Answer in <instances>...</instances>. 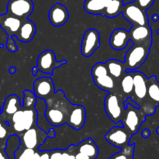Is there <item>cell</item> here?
<instances>
[{
	"mask_svg": "<svg viewBox=\"0 0 159 159\" xmlns=\"http://www.w3.org/2000/svg\"><path fill=\"white\" fill-rule=\"evenodd\" d=\"M9 73H10V74H15L16 72V67H14V66H12V67H10V68H9Z\"/></svg>",
	"mask_w": 159,
	"mask_h": 159,
	"instance_id": "obj_43",
	"label": "cell"
},
{
	"mask_svg": "<svg viewBox=\"0 0 159 159\" xmlns=\"http://www.w3.org/2000/svg\"><path fill=\"white\" fill-rule=\"evenodd\" d=\"M47 138H48V134L40 129L37 124L23 132L22 142L26 148L36 149L38 148L39 146L44 142Z\"/></svg>",
	"mask_w": 159,
	"mask_h": 159,
	"instance_id": "obj_9",
	"label": "cell"
},
{
	"mask_svg": "<svg viewBox=\"0 0 159 159\" xmlns=\"http://www.w3.org/2000/svg\"><path fill=\"white\" fill-rule=\"evenodd\" d=\"M132 134L125 127H113L105 135V138L110 144L116 148L127 145L131 138Z\"/></svg>",
	"mask_w": 159,
	"mask_h": 159,
	"instance_id": "obj_11",
	"label": "cell"
},
{
	"mask_svg": "<svg viewBox=\"0 0 159 159\" xmlns=\"http://www.w3.org/2000/svg\"><path fill=\"white\" fill-rule=\"evenodd\" d=\"M40 159H50V152L48 151H44L40 154Z\"/></svg>",
	"mask_w": 159,
	"mask_h": 159,
	"instance_id": "obj_37",
	"label": "cell"
},
{
	"mask_svg": "<svg viewBox=\"0 0 159 159\" xmlns=\"http://www.w3.org/2000/svg\"><path fill=\"white\" fill-rule=\"evenodd\" d=\"M12 129L18 133H23L37 124V112L35 108L21 109L11 117Z\"/></svg>",
	"mask_w": 159,
	"mask_h": 159,
	"instance_id": "obj_3",
	"label": "cell"
},
{
	"mask_svg": "<svg viewBox=\"0 0 159 159\" xmlns=\"http://www.w3.org/2000/svg\"><path fill=\"white\" fill-rule=\"evenodd\" d=\"M124 6V5L123 0H110L104 10L102 16L108 17V18H115L120 14L122 13Z\"/></svg>",
	"mask_w": 159,
	"mask_h": 159,
	"instance_id": "obj_25",
	"label": "cell"
},
{
	"mask_svg": "<svg viewBox=\"0 0 159 159\" xmlns=\"http://www.w3.org/2000/svg\"><path fill=\"white\" fill-rule=\"evenodd\" d=\"M100 47V34L96 29H89L82 38L81 52L84 57H91Z\"/></svg>",
	"mask_w": 159,
	"mask_h": 159,
	"instance_id": "obj_8",
	"label": "cell"
},
{
	"mask_svg": "<svg viewBox=\"0 0 159 159\" xmlns=\"http://www.w3.org/2000/svg\"><path fill=\"white\" fill-rule=\"evenodd\" d=\"M23 20L7 13L0 15V26L6 33L8 37L16 36Z\"/></svg>",
	"mask_w": 159,
	"mask_h": 159,
	"instance_id": "obj_16",
	"label": "cell"
},
{
	"mask_svg": "<svg viewBox=\"0 0 159 159\" xmlns=\"http://www.w3.org/2000/svg\"><path fill=\"white\" fill-rule=\"evenodd\" d=\"M34 93L37 98L44 100L54 96L55 90L52 79L51 77H43L34 81Z\"/></svg>",
	"mask_w": 159,
	"mask_h": 159,
	"instance_id": "obj_13",
	"label": "cell"
},
{
	"mask_svg": "<svg viewBox=\"0 0 159 159\" xmlns=\"http://www.w3.org/2000/svg\"><path fill=\"white\" fill-rule=\"evenodd\" d=\"M86 120V112L85 107L81 105H73L67 119L68 126L76 130H79L85 125Z\"/></svg>",
	"mask_w": 159,
	"mask_h": 159,
	"instance_id": "obj_15",
	"label": "cell"
},
{
	"mask_svg": "<svg viewBox=\"0 0 159 159\" xmlns=\"http://www.w3.org/2000/svg\"><path fill=\"white\" fill-rule=\"evenodd\" d=\"M77 147V151L88 155L90 158L95 159L99 155V149L93 138H88L79 143Z\"/></svg>",
	"mask_w": 159,
	"mask_h": 159,
	"instance_id": "obj_22",
	"label": "cell"
},
{
	"mask_svg": "<svg viewBox=\"0 0 159 159\" xmlns=\"http://www.w3.org/2000/svg\"><path fill=\"white\" fill-rule=\"evenodd\" d=\"M155 0H134V2L144 10H147L152 7Z\"/></svg>",
	"mask_w": 159,
	"mask_h": 159,
	"instance_id": "obj_31",
	"label": "cell"
},
{
	"mask_svg": "<svg viewBox=\"0 0 159 159\" xmlns=\"http://www.w3.org/2000/svg\"><path fill=\"white\" fill-rule=\"evenodd\" d=\"M8 126L6 124H3L0 121V140L5 139V138H7L8 136Z\"/></svg>",
	"mask_w": 159,
	"mask_h": 159,
	"instance_id": "obj_34",
	"label": "cell"
},
{
	"mask_svg": "<svg viewBox=\"0 0 159 159\" xmlns=\"http://www.w3.org/2000/svg\"><path fill=\"white\" fill-rule=\"evenodd\" d=\"M122 15L133 26L149 25L148 16L146 10L141 9L134 2L124 5Z\"/></svg>",
	"mask_w": 159,
	"mask_h": 159,
	"instance_id": "obj_6",
	"label": "cell"
},
{
	"mask_svg": "<svg viewBox=\"0 0 159 159\" xmlns=\"http://www.w3.org/2000/svg\"><path fill=\"white\" fill-rule=\"evenodd\" d=\"M129 40H130V32L123 28H117L112 32L109 42L113 49L120 51L127 46Z\"/></svg>",
	"mask_w": 159,
	"mask_h": 159,
	"instance_id": "obj_17",
	"label": "cell"
},
{
	"mask_svg": "<svg viewBox=\"0 0 159 159\" xmlns=\"http://www.w3.org/2000/svg\"><path fill=\"white\" fill-rule=\"evenodd\" d=\"M48 18L54 26L58 27L65 25L69 19V12L64 5L55 3L48 12Z\"/></svg>",
	"mask_w": 159,
	"mask_h": 159,
	"instance_id": "obj_14",
	"label": "cell"
},
{
	"mask_svg": "<svg viewBox=\"0 0 159 159\" xmlns=\"http://www.w3.org/2000/svg\"><path fill=\"white\" fill-rule=\"evenodd\" d=\"M39 69L38 68H37V66H34L32 68V73H33V75L34 76H36L37 75V72H38Z\"/></svg>",
	"mask_w": 159,
	"mask_h": 159,
	"instance_id": "obj_41",
	"label": "cell"
},
{
	"mask_svg": "<svg viewBox=\"0 0 159 159\" xmlns=\"http://www.w3.org/2000/svg\"><path fill=\"white\" fill-rule=\"evenodd\" d=\"M92 76L93 79L95 78L102 77V76H105L109 75L108 68H107L106 63H102V62H98L92 68Z\"/></svg>",
	"mask_w": 159,
	"mask_h": 159,
	"instance_id": "obj_29",
	"label": "cell"
},
{
	"mask_svg": "<svg viewBox=\"0 0 159 159\" xmlns=\"http://www.w3.org/2000/svg\"><path fill=\"white\" fill-rule=\"evenodd\" d=\"M37 31L35 23L28 19H25L22 22L20 30L16 34V37L20 42L23 43H29L34 37Z\"/></svg>",
	"mask_w": 159,
	"mask_h": 159,
	"instance_id": "obj_18",
	"label": "cell"
},
{
	"mask_svg": "<svg viewBox=\"0 0 159 159\" xmlns=\"http://www.w3.org/2000/svg\"><path fill=\"white\" fill-rule=\"evenodd\" d=\"M156 133L158 134V135H159V127H158V128H157V130H156Z\"/></svg>",
	"mask_w": 159,
	"mask_h": 159,
	"instance_id": "obj_45",
	"label": "cell"
},
{
	"mask_svg": "<svg viewBox=\"0 0 159 159\" xmlns=\"http://www.w3.org/2000/svg\"><path fill=\"white\" fill-rule=\"evenodd\" d=\"M77 150V147L74 145H71L66 150H62L61 156L60 159H75V151Z\"/></svg>",
	"mask_w": 159,
	"mask_h": 159,
	"instance_id": "obj_30",
	"label": "cell"
},
{
	"mask_svg": "<svg viewBox=\"0 0 159 159\" xmlns=\"http://www.w3.org/2000/svg\"><path fill=\"white\" fill-rule=\"evenodd\" d=\"M37 97L34 94V92L26 89L23 91V102L22 107L24 109H30L35 107L37 103Z\"/></svg>",
	"mask_w": 159,
	"mask_h": 159,
	"instance_id": "obj_28",
	"label": "cell"
},
{
	"mask_svg": "<svg viewBox=\"0 0 159 159\" xmlns=\"http://www.w3.org/2000/svg\"><path fill=\"white\" fill-rule=\"evenodd\" d=\"M75 159H93L90 158L88 155H85V154L82 153V152H77L75 153Z\"/></svg>",
	"mask_w": 159,
	"mask_h": 159,
	"instance_id": "obj_36",
	"label": "cell"
},
{
	"mask_svg": "<svg viewBox=\"0 0 159 159\" xmlns=\"http://www.w3.org/2000/svg\"><path fill=\"white\" fill-rule=\"evenodd\" d=\"M34 9L32 0H9L7 5V13L25 20L32 14Z\"/></svg>",
	"mask_w": 159,
	"mask_h": 159,
	"instance_id": "obj_10",
	"label": "cell"
},
{
	"mask_svg": "<svg viewBox=\"0 0 159 159\" xmlns=\"http://www.w3.org/2000/svg\"><path fill=\"white\" fill-rule=\"evenodd\" d=\"M110 1V0H85L84 2V9L88 13L102 16Z\"/></svg>",
	"mask_w": 159,
	"mask_h": 159,
	"instance_id": "obj_19",
	"label": "cell"
},
{
	"mask_svg": "<svg viewBox=\"0 0 159 159\" xmlns=\"http://www.w3.org/2000/svg\"><path fill=\"white\" fill-rule=\"evenodd\" d=\"M22 106L20 101L16 95H10L4 101L2 108V114L12 117V115L16 113L18 110H21Z\"/></svg>",
	"mask_w": 159,
	"mask_h": 159,
	"instance_id": "obj_20",
	"label": "cell"
},
{
	"mask_svg": "<svg viewBox=\"0 0 159 159\" xmlns=\"http://www.w3.org/2000/svg\"><path fill=\"white\" fill-rule=\"evenodd\" d=\"M0 159H9V158L6 152L0 150Z\"/></svg>",
	"mask_w": 159,
	"mask_h": 159,
	"instance_id": "obj_40",
	"label": "cell"
},
{
	"mask_svg": "<svg viewBox=\"0 0 159 159\" xmlns=\"http://www.w3.org/2000/svg\"><path fill=\"white\" fill-rule=\"evenodd\" d=\"M48 138H54L56 135L55 130H54V129L53 128V127H51V128L50 129L49 131L48 132Z\"/></svg>",
	"mask_w": 159,
	"mask_h": 159,
	"instance_id": "obj_39",
	"label": "cell"
},
{
	"mask_svg": "<svg viewBox=\"0 0 159 159\" xmlns=\"http://www.w3.org/2000/svg\"><path fill=\"white\" fill-rule=\"evenodd\" d=\"M150 53V47L141 44H134L125 54V64L127 71H134L145 62Z\"/></svg>",
	"mask_w": 159,
	"mask_h": 159,
	"instance_id": "obj_4",
	"label": "cell"
},
{
	"mask_svg": "<svg viewBox=\"0 0 159 159\" xmlns=\"http://www.w3.org/2000/svg\"><path fill=\"white\" fill-rule=\"evenodd\" d=\"M34 153H35L34 149L26 148V149L23 150V152H22L18 159H31Z\"/></svg>",
	"mask_w": 159,
	"mask_h": 159,
	"instance_id": "obj_33",
	"label": "cell"
},
{
	"mask_svg": "<svg viewBox=\"0 0 159 159\" xmlns=\"http://www.w3.org/2000/svg\"><path fill=\"white\" fill-rule=\"evenodd\" d=\"M152 19L154 22H158L159 20V16L158 14H154V15L152 16Z\"/></svg>",
	"mask_w": 159,
	"mask_h": 159,
	"instance_id": "obj_44",
	"label": "cell"
},
{
	"mask_svg": "<svg viewBox=\"0 0 159 159\" xmlns=\"http://www.w3.org/2000/svg\"><path fill=\"white\" fill-rule=\"evenodd\" d=\"M157 33H158V34L159 35V29L158 30H157Z\"/></svg>",
	"mask_w": 159,
	"mask_h": 159,
	"instance_id": "obj_47",
	"label": "cell"
},
{
	"mask_svg": "<svg viewBox=\"0 0 159 159\" xmlns=\"http://www.w3.org/2000/svg\"><path fill=\"white\" fill-rule=\"evenodd\" d=\"M6 48L8 49V51H9L10 52H16L18 50V48H17V45L16 43L15 40H14V38L12 37H8L7 42H6Z\"/></svg>",
	"mask_w": 159,
	"mask_h": 159,
	"instance_id": "obj_32",
	"label": "cell"
},
{
	"mask_svg": "<svg viewBox=\"0 0 159 159\" xmlns=\"http://www.w3.org/2000/svg\"><path fill=\"white\" fill-rule=\"evenodd\" d=\"M2 113V110H1V107H0V114H1Z\"/></svg>",
	"mask_w": 159,
	"mask_h": 159,
	"instance_id": "obj_46",
	"label": "cell"
},
{
	"mask_svg": "<svg viewBox=\"0 0 159 159\" xmlns=\"http://www.w3.org/2000/svg\"><path fill=\"white\" fill-rule=\"evenodd\" d=\"M148 96L155 107L159 106V82L155 75L148 79Z\"/></svg>",
	"mask_w": 159,
	"mask_h": 159,
	"instance_id": "obj_23",
	"label": "cell"
},
{
	"mask_svg": "<svg viewBox=\"0 0 159 159\" xmlns=\"http://www.w3.org/2000/svg\"><path fill=\"white\" fill-rule=\"evenodd\" d=\"M135 144H127L121 148V151L116 153L109 159H133Z\"/></svg>",
	"mask_w": 159,
	"mask_h": 159,
	"instance_id": "obj_27",
	"label": "cell"
},
{
	"mask_svg": "<svg viewBox=\"0 0 159 159\" xmlns=\"http://www.w3.org/2000/svg\"><path fill=\"white\" fill-rule=\"evenodd\" d=\"M68 61L66 60L57 61L55 54L51 50H46L43 51L40 53L37 58V68L39 71L50 75H52L53 71L55 68H59L61 65H66Z\"/></svg>",
	"mask_w": 159,
	"mask_h": 159,
	"instance_id": "obj_7",
	"label": "cell"
},
{
	"mask_svg": "<svg viewBox=\"0 0 159 159\" xmlns=\"http://www.w3.org/2000/svg\"><path fill=\"white\" fill-rule=\"evenodd\" d=\"M95 85L100 89L106 92H113L116 87V79L112 77L110 74L102 77L93 79Z\"/></svg>",
	"mask_w": 159,
	"mask_h": 159,
	"instance_id": "obj_26",
	"label": "cell"
},
{
	"mask_svg": "<svg viewBox=\"0 0 159 159\" xmlns=\"http://www.w3.org/2000/svg\"><path fill=\"white\" fill-rule=\"evenodd\" d=\"M130 41L134 44L150 47L152 43V30L149 25L133 26L130 31Z\"/></svg>",
	"mask_w": 159,
	"mask_h": 159,
	"instance_id": "obj_12",
	"label": "cell"
},
{
	"mask_svg": "<svg viewBox=\"0 0 159 159\" xmlns=\"http://www.w3.org/2000/svg\"><path fill=\"white\" fill-rule=\"evenodd\" d=\"M131 99L127 98L124 102L125 112L122 119V124L125 128H127L132 135L136 134L139 130L141 124L145 121L146 114L138 104H134Z\"/></svg>",
	"mask_w": 159,
	"mask_h": 159,
	"instance_id": "obj_2",
	"label": "cell"
},
{
	"mask_svg": "<svg viewBox=\"0 0 159 159\" xmlns=\"http://www.w3.org/2000/svg\"><path fill=\"white\" fill-rule=\"evenodd\" d=\"M2 45L1 43H0V48H2Z\"/></svg>",
	"mask_w": 159,
	"mask_h": 159,
	"instance_id": "obj_48",
	"label": "cell"
},
{
	"mask_svg": "<svg viewBox=\"0 0 159 159\" xmlns=\"http://www.w3.org/2000/svg\"><path fill=\"white\" fill-rule=\"evenodd\" d=\"M150 134H151L150 130H148V129H144V130L142 131V133H141V136H142V138H149V137H150Z\"/></svg>",
	"mask_w": 159,
	"mask_h": 159,
	"instance_id": "obj_38",
	"label": "cell"
},
{
	"mask_svg": "<svg viewBox=\"0 0 159 159\" xmlns=\"http://www.w3.org/2000/svg\"><path fill=\"white\" fill-rule=\"evenodd\" d=\"M109 74L115 79H120L127 71L125 64L116 59H110L106 63Z\"/></svg>",
	"mask_w": 159,
	"mask_h": 159,
	"instance_id": "obj_21",
	"label": "cell"
},
{
	"mask_svg": "<svg viewBox=\"0 0 159 159\" xmlns=\"http://www.w3.org/2000/svg\"><path fill=\"white\" fill-rule=\"evenodd\" d=\"M120 86L122 93L127 98L133 100L134 98V75L133 71H126L121 78Z\"/></svg>",
	"mask_w": 159,
	"mask_h": 159,
	"instance_id": "obj_24",
	"label": "cell"
},
{
	"mask_svg": "<svg viewBox=\"0 0 159 159\" xmlns=\"http://www.w3.org/2000/svg\"><path fill=\"white\" fill-rule=\"evenodd\" d=\"M124 102L119 95L110 92L104 99V108L107 116L115 124L122 121L125 112Z\"/></svg>",
	"mask_w": 159,
	"mask_h": 159,
	"instance_id": "obj_5",
	"label": "cell"
},
{
	"mask_svg": "<svg viewBox=\"0 0 159 159\" xmlns=\"http://www.w3.org/2000/svg\"><path fill=\"white\" fill-rule=\"evenodd\" d=\"M62 150H57L52 151L50 152V159H60L61 156Z\"/></svg>",
	"mask_w": 159,
	"mask_h": 159,
	"instance_id": "obj_35",
	"label": "cell"
},
{
	"mask_svg": "<svg viewBox=\"0 0 159 159\" xmlns=\"http://www.w3.org/2000/svg\"><path fill=\"white\" fill-rule=\"evenodd\" d=\"M40 154L38 152H35V153L34 154L33 157L31 158V159H40Z\"/></svg>",
	"mask_w": 159,
	"mask_h": 159,
	"instance_id": "obj_42",
	"label": "cell"
},
{
	"mask_svg": "<svg viewBox=\"0 0 159 159\" xmlns=\"http://www.w3.org/2000/svg\"><path fill=\"white\" fill-rule=\"evenodd\" d=\"M47 120L52 127H60L67 123V119L74 104L65 98L62 90H58L49 99L45 100Z\"/></svg>",
	"mask_w": 159,
	"mask_h": 159,
	"instance_id": "obj_1",
	"label": "cell"
}]
</instances>
